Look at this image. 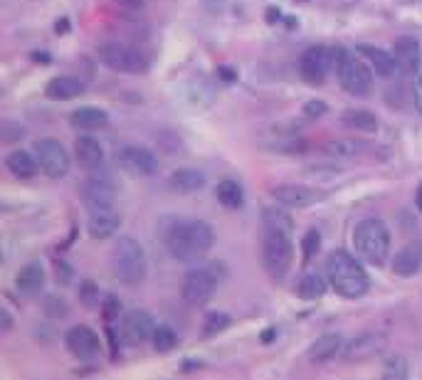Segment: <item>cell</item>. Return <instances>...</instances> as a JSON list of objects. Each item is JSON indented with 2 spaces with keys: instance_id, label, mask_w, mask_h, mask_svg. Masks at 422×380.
Instances as JSON below:
<instances>
[{
  "instance_id": "cell-26",
  "label": "cell",
  "mask_w": 422,
  "mask_h": 380,
  "mask_svg": "<svg viewBox=\"0 0 422 380\" xmlns=\"http://www.w3.org/2000/svg\"><path fill=\"white\" fill-rule=\"evenodd\" d=\"M72 126L77 129H87V131H94V129H104L109 126V114L104 109H94V107H82V109H74L72 116H69Z\"/></svg>"
},
{
  "instance_id": "cell-29",
  "label": "cell",
  "mask_w": 422,
  "mask_h": 380,
  "mask_svg": "<svg viewBox=\"0 0 422 380\" xmlns=\"http://www.w3.org/2000/svg\"><path fill=\"white\" fill-rule=\"evenodd\" d=\"M331 159H355L366 151V141H358V138H338V141H328L324 146Z\"/></svg>"
},
{
  "instance_id": "cell-21",
  "label": "cell",
  "mask_w": 422,
  "mask_h": 380,
  "mask_svg": "<svg viewBox=\"0 0 422 380\" xmlns=\"http://www.w3.org/2000/svg\"><path fill=\"white\" fill-rule=\"evenodd\" d=\"M15 287L23 296H35L39 294V289L45 287V267L39 262H30L25 264L15 277Z\"/></svg>"
},
{
  "instance_id": "cell-41",
  "label": "cell",
  "mask_w": 422,
  "mask_h": 380,
  "mask_svg": "<svg viewBox=\"0 0 422 380\" xmlns=\"http://www.w3.org/2000/svg\"><path fill=\"white\" fill-rule=\"evenodd\" d=\"M417 208L422 210V186H420V190H417Z\"/></svg>"
},
{
  "instance_id": "cell-25",
  "label": "cell",
  "mask_w": 422,
  "mask_h": 380,
  "mask_svg": "<svg viewBox=\"0 0 422 380\" xmlns=\"http://www.w3.org/2000/svg\"><path fill=\"white\" fill-rule=\"evenodd\" d=\"M380 348H383V338L376 334H366V336H360V338L351 341L349 348L344 351V356H346V361H366V358L380 353Z\"/></svg>"
},
{
  "instance_id": "cell-13",
  "label": "cell",
  "mask_w": 422,
  "mask_h": 380,
  "mask_svg": "<svg viewBox=\"0 0 422 380\" xmlns=\"http://www.w3.org/2000/svg\"><path fill=\"white\" fill-rule=\"evenodd\" d=\"M116 161L134 176H153L158 170V159L153 151L143 146H124L116 151Z\"/></svg>"
},
{
  "instance_id": "cell-8",
  "label": "cell",
  "mask_w": 422,
  "mask_h": 380,
  "mask_svg": "<svg viewBox=\"0 0 422 380\" xmlns=\"http://www.w3.org/2000/svg\"><path fill=\"white\" fill-rule=\"evenodd\" d=\"M338 62V47H324V45H314L301 55L299 60V74L306 84H324L331 69H336Z\"/></svg>"
},
{
  "instance_id": "cell-35",
  "label": "cell",
  "mask_w": 422,
  "mask_h": 380,
  "mask_svg": "<svg viewBox=\"0 0 422 380\" xmlns=\"http://www.w3.org/2000/svg\"><path fill=\"white\" fill-rule=\"evenodd\" d=\"M385 373L395 375V378H405V375H407L405 361H403V358H393V361H388V365H385Z\"/></svg>"
},
{
  "instance_id": "cell-22",
  "label": "cell",
  "mask_w": 422,
  "mask_h": 380,
  "mask_svg": "<svg viewBox=\"0 0 422 380\" xmlns=\"http://www.w3.org/2000/svg\"><path fill=\"white\" fill-rule=\"evenodd\" d=\"M6 168L15 181H33L37 176L39 163L28 151H10L6 159Z\"/></svg>"
},
{
  "instance_id": "cell-15",
  "label": "cell",
  "mask_w": 422,
  "mask_h": 380,
  "mask_svg": "<svg viewBox=\"0 0 422 380\" xmlns=\"http://www.w3.org/2000/svg\"><path fill=\"white\" fill-rule=\"evenodd\" d=\"M121 331H124V338L134 346H141L146 341L153 338V331H156V324H153V316L148 311H141V309H134L124 316L121 321Z\"/></svg>"
},
{
  "instance_id": "cell-34",
  "label": "cell",
  "mask_w": 422,
  "mask_h": 380,
  "mask_svg": "<svg viewBox=\"0 0 422 380\" xmlns=\"http://www.w3.org/2000/svg\"><path fill=\"white\" fill-rule=\"evenodd\" d=\"M321 247V235L316 233V230H309V233L304 235V239H301V255H304V262H309L311 257L319 252Z\"/></svg>"
},
{
  "instance_id": "cell-23",
  "label": "cell",
  "mask_w": 422,
  "mask_h": 380,
  "mask_svg": "<svg viewBox=\"0 0 422 380\" xmlns=\"http://www.w3.org/2000/svg\"><path fill=\"white\" fill-rule=\"evenodd\" d=\"M118 225H121V217L114 210H94L87 227H89L91 239H109L118 233Z\"/></svg>"
},
{
  "instance_id": "cell-5",
  "label": "cell",
  "mask_w": 422,
  "mask_h": 380,
  "mask_svg": "<svg viewBox=\"0 0 422 380\" xmlns=\"http://www.w3.org/2000/svg\"><path fill=\"white\" fill-rule=\"evenodd\" d=\"M112 272L121 284L136 287L146 279V252L134 237H118L112 250Z\"/></svg>"
},
{
  "instance_id": "cell-39",
  "label": "cell",
  "mask_w": 422,
  "mask_h": 380,
  "mask_svg": "<svg viewBox=\"0 0 422 380\" xmlns=\"http://www.w3.org/2000/svg\"><path fill=\"white\" fill-rule=\"evenodd\" d=\"M12 326V321H10V314H8V309H3V331H8Z\"/></svg>"
},
{
  "instance_id": "cell-38",
  "label": "cell",
  "mask_w": 422,
  "mask_h": 380,
  "mask_svg": "<svg viewBox=\"0 0 422 380\" xmlns=\"http://www.w3.org/2000/svg\"><path fill=\"white\" fill-rule=\"evenodd\" d=\"M116 3H121L124 8H134V10H139V8L146 6V0H116Z\"/></svg>"
},
{
  "instance_id": "cell-12",
  "label": "cell",
  "mask_w": 422,
  "mask_h": 380,
  "mask_svg": "<svg viewBox=\"0 0 422 380\" xmlns=\"http://www.w3.org/2000/svg\"><path fill=\"white\" fill-rule=\"evenodd\" d=\"M272 198L276 203L287 205V208H311V205L321 203L326 198L324 190H316L309 186H297V183H287V186L272 188Z\"/></svg>"
},
{
  "instance_id": "cell-11",
  "label": "cell",
  "mask_w": 422,
  "mask_h": 380,
  "mask_svg": "<svg viewBox=\"0 0 422 380\" xmlns=\"http://www.w3.org/2000/svg\"><path fill=\"white\" fill-rule=\"evenodd\" d=\"M82 198L87 208L94 210H112L114 198H116V188H114L109 176H89L82 183Z\"/></svg>"
},
{
  "instance_id": "cell-10",
  "label": "cell",
  "mask_w": 422,
  "mask_h": 380,
  "mask_svg": "<svg viewBox=\"0 0 422 380\" xmlns=\"http://www.w3.org/2000/svg\"><path fill=\"white\" fill-rule=\"evenodd\" d=\"M33 148H35V159H37V163H39V170H42L47 178L67 176L72 161H69L67 148L57 141V138H50V136L37 138Z\"/></svg>"
},
{
  "instance_id": "cell-2",
  "label": "cell",
  "mask_w": 422,
  "mask_h": 380,
  "mask_svg": "<svg viewBox=\"0 0 422 380\" xmlns=\"http://www.w3.org/2000/svg\"><path fill=\"white\" fill-rule=\"evenodd\" d=\"M215 242L213 227L203 220H180L166 235V247L175 262H200Z\"/></svg>"
},
{
  "instance_id": "cell-18",
  "label": "cell",
  "mask_w": 422,
  "mask_h": 380,
  "mask_svg": "<svg viewBox=\"0 0 422 380\" xmlns=\"http://www.w3.org/2000/svg\"><path fill=\"white\" fill-rule=\"evenodd\" d=\"M422 269V239H412L393 260V274L398 277H415Z\"/></svg>"
},
{
  "instance_id": "cell-31",
  "label": "cell",
  "mask_w": 422,
  "mask_h": 380,
  "mask_svg": "<svg viewBox=\"0 0 422 380\" xmlns=\"http://www.w3.org/2000/svg\"><path fill=\"white\" fill-rule=\"evenodd\" d=\"M341 121H344L349 129H355V131H378V116L366 111V109H349V111H344Z\"/></svg>"
},
{
  "instance_id": "cell-30",
  "label": "cell",
  "mask_w": 422,
  "mask_h": 380,
  "mask_svg": "<svg viewBox=\"0 0 422 380\" xmlns=\"http://www.w3.org/2000/svg\"><path fill=\"white\" fill-rule=\"evenodd\" d=\"M168 183L173 190H178V193H193V190H200V188L205 186V176L203 173H197V170L183 168V170H175Z\"/></svg>"
},
{
  "instance_id": "cell-24",
  "label": "cell",
  "mask_w": 422,
  "mask_h": 380,
  "mask_svg": "<svg viewBox=\"0 0 422 380\" xmlns=\"http://www.w3.org/2000/svg\"><path fill=\"white\" fill-rule=\"evenodd\" d=\"M74 156H77L79 163L87 165V168H96V165L104 163L102 143L91 136H77V141H74Z\"/></svg>"
},
{
  "instance_id": "cell-37",
  "label": "cell",
  "mask_w": 422,
  "mask_h": 380,
  "mask_svg": "<svg viewBox=\"0 0 422 380\" xmlns=\"http://www.w3.org/2000/svg\"><path fill=\"white\" fill-rule=\"evenodd\" d=\"M304 114H306V116H311V119H316V116H324V114H326V104H324V102H309L304 107Z\"/></svg>"
},
{
  "instance_id": "cell-40",
  "label": "cell",
  "mask_w": 422,
  "mask_h": 380,
  "mask_svg": "<svg viewBox=\"0 0 422 380\" xmlns=\"http://www.w3.org/2000/svg\"><path fill=\"white\" fill-rule=\"evenodd\" d=\"M274 334H276V331H274V329L265 331V334H262V341H265V343H270V338H272V336H274Z\"/></svg>"
},
{
  "instance_id": "cell-6",
  "label": "cell",
  "mask_w": 422,
  "mask_h": 380,
  "mask_svg": "<svg viewBox=\"0 0 422 380\" xmlns=\"http://www.w3.org/2000/svg\"><path fill=\"white\" fill-rule=\"evenodd\" d=\"M338 82L349 94L353 97H368L373 89V69L371 64L358 55V52H349L338 47V62H336Z\"/></svg>"
},
{
  "instance_id": "cell-14",
  "label": "cell",
  "mask_w": 422,
  "mask_h": 380,
  "mask_svg": "<svg viewBox=\"0 0 422 380\" xmlns=\"http://www.w3.org/2000/svg\"><path fill=\"white\" fill-rule=\"evenodd\" d=\"M64 343H67V351L72 353L74 358L79 361H91L96 358L99 353V346H102V341L89 326H72L64 336Z\"/></svg>"
},
{
  "instance_id": "cell-3",
  "label": "cell",
  "mask_w": 422,
  "mask_h": 380,
  "mask_svg": "<svg viewBox=\"0 0 422 380\" xmlns=\"http://www.w3.org/2000/svg\"><path fill=\"white\" fill-rule=\"evenodd\" d=\"M326 279L331 284V289L338 296H344V299H360L371 289V279H368V272L363 269V264L355 262V257H351L344 250L328 255Z\"/></svg>"
},
{
  "instance_id": "cell-17",
  "label": "cell",
  "mask_w": 422,
  "mask_h": 380,
  "mask_svg": "<svg viewBox=\"0 0 422 380\" xmlns=\"http://www.w3.org/2000/svg\"><path fill=\"white\" fill-rule=\"evenodd\" d=\"M358 55L371 64V69L378 74V77H385V80L395 77V72L400 69V64H398V60H395L393 52H385V50H380V47L360 45Z\"/></svg>"
},
{
  "instance_id": "cell-7",
  "label": "cell",
  "mask_w": 422,
  "mask_h": 380,
  "mask_svg": "<svg viewBox=\"0 0 422 380\" xmlns=\"http://www.w3.org/2000/svg\"><path fill=\"white\" fill-rule=\"evenodd\" d=\"M220 279H222V267L220 264H200V267L191 269L183 279V299L191 307H203L213 299L215 289H218Z\"/></svg>"
},
{
  "instance_id": "cell-28",
  "label": "cell",
  "mask_w": 422,
  "mask_h": 380,
  "mask_svg": "<svg viewBox=\"0 0 422 380\" xmlns=\"http://www.w3.org/2000/svg\"><path fill=\"white\" fill-rule=\"evenodd\" d=\"M215 198L220 200V205H225L230 210H237V208L245 205V190L237 181L225 178V181H220L218 188H215Z\"/></svg>"
},
{
  "instance_id": "cell-27",
  "label": "cell",
  "mask_w": 422,
  "mask_h": 380,
  "mask_svg": "<svg viewBox=\"0 0 422 380\" xmlns=\"http://www.w3.org/2000/svg\"><path fill=\"white\" fill-rule=\"evenodd\" d=\"M328 279H324L319 272H306L304 277L297 282V296L304 301H316L326 294Z\"/></svg>"
},
{
  "instance_id": "cell-9",
  "label": "cell",
  "mask_w": 422,
  "mask_h": 380,
  "mask_svg": "<svg viewBox=\"0 0 422 380\" xmlns=\"http://www.w3.org/2000/svg\"><path fill=\"white\" fill-rule=\"evenodd\" d=\"M99 60L107 64L114 72H124V74H143L148 69V60L141 55L139 50L129 45H121V42H104L96 50Z\"/></svg>"
},
{
  "instance_id": "cell-36",
  "label": "cell",
  "mask_w": 422,
  "mask_h": 380,
  "mask_svg": "<svg viewBox=\"0 0 422 380\" xmlns=\"http://www.w3.org/2000/svg\"><path fill=\"white\" fill-rule=\"evenodd\" d=\"M412 102H415V109L422 114V72L415 74V84H412Z\"/></svg>"
},
{
  "instance_id": "cell-19",
  "label": "cell",
  "mask_w": 422,
  "mask_h": 380,
  "mask_svg": "<svg viewBox=\"0 0 422 380\" xmlns=\"http://www.w3.org/2000/svg\"><path fill=\"white\" fill-rule=\"evenodd\" d=\"M341 351H344V338L338 334H324L309 346L306 358H309L311 363H328V361L336 358Z\"/></svg>"
},
{
  "instance_id": "cell-42",
  "label": "cell",
  "mask_w": 422,
  "mask_h": 380,
  "mask_svg": "<svg viewBox=\"0 0 422 380\" xmlns=\"http://www.w3.org/2000/svg\"><path fill=\"white\" fill-rule=\"evenodd\" d=\"M341 3H344V6H351V3H355V0H341Z\"/></svg>"
},
{
  "instance_id": "cell-33",
  "label": "cell",
  "mask_w": 422,
  "mask_h": 380,
  "mask_svg": "<svg viewBox=\"0 0 422 380\" xmlns=\"http://www.w3.org/2000/svg\"><path fill=\"white\" fill-rule=\"evenodd\" d=\"M230 326V316L227 314H208L205 316V324H203V331L205 336H215L220 331H225Z\"/></svg>"
},
{
  "instance_id": "cell-4",
  "label": "cell",
  "mask_w": 422,
  "mask_h": 380,
  "mask_svg": "<svg viewBox=\"0 0 422 380\" xmlns=\"http://www.w3.org/2000/svg\"><path fill=\"white\" fill-rule=\"evenodd\" d=\"M390 230L385 227L383 220H376V217H368V220L358 222L353 230V244L355 252H358L368 264H376V267H383L388 262L390 255Z\"/></svg>"
},
{
  "instance_id": "cell-1",
  "label": "cell",
  "mask_w": 422,
  "mask_h": 380,
  "mask_svg": "<svg viewBox=\"0 0 422 380\" xmlns=\"http://www.w3.org/2000/svg\"><path fill=\"white\" fill-rule=\"evenodd\" d=\"M265 242H262V260L272 279H284L294 262L292 217L279 208L265 210Z\"/></svg>"
},
{
  "instance_id": "cell-16",
  "label": "cell",
  "mask_w": 422,
  "mask_h": 380,
  "mask_svg": "<svg viewBox=\"0 0 422 380\" xmlns=\"http://www.w3.org/2000/svg\"><path fill=\"white\" fill-rule=\"evenodd\" d=\"M393 55L405 74H417L422 69V45L410 35H403L393 42Z\"/></svg>"
},
{
  "instance_id": "cell-20",
  "label": "cell",
  "mask_w": 422,
  "mask_h": 380,
  "mask_svg": "<svg viewBox=\"0 0 422 380\" xmlns=\"http://www.w3.org/2000/svg\"><path fill=\"white\" fill-rule=\"evenodd\" d=\"M85 89V82L77 80V77H55L45 87V97L52 99V102H69V99L82 97Z\"/></svg>"
},
{
  "instance_id": "cell-32",
  "label": "cell",
  "mask_w": 422,
  "mask_h": 380,
  "mask_svg": "<svg viewBox=\"0 0 422 380\" xmlns=\"http://www.w3.org/2000/svg\"><path fill=\"white\" fill-rule=\"evenodd\" d=\"M151 343H153V348H156L158 353H168V351H173V348L178 346V336H175V331L170 329V326H156Z\"/></svg>"
}]
</instances>
